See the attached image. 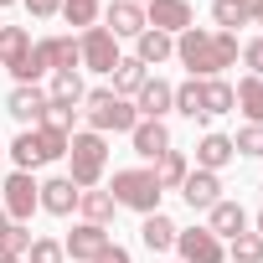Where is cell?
Wrapping results in <instances>:
<instances>
[{
    "mask_svg": "<svg viewBox=\"0 0 263 263\" xmlns=\"http://www.w3.org/2000/svg\"><path fill=\"white\" fill-rule=\"evenodd\" d=\"M0 201H6L11 222H31V212L42 206V186L31 181V171H16V176H6V186H0Z\"/></svg>",
    "mask_w": 263,
    "mask_h": 263,
    "instance_id": "obj_6",
    "label": "cell"
},
{
    "mask_svg": "<svg viewBox=\"0 0 263 263\" xmlns=\"http://www.w3.org/2000/svg\"><path fill=\"white\" fill-rule=\"evenodd\" d=\"M83 114H88V129H93V135H129V129L140 124L135 103H124L114 88H93V93H83Z\"/></svg>",
    "mask_w": 263,
    "mask_h": 263,
    "instance_id": "obj_2",
    "label": "cell"
},
{
    "mask_svg": "<svg viewBox=\"0 0 263 263\" xmlns=\"http://www.w3.org/2000/svg\"><path fill=\"white\" fill-rule=\"evenodd\" d=\"M232 145H237L242 155H263V124H248V129H242V135L232 140Z\"/></svg>",
    "mask_w": 263,
    "mask_h": 263,
    "instance_id": "obj_35",
    "label": "cell"
},
{
    "mask_svg": "<svg viewBox=\"0 0 263 263\" xmlns=\"http://www.w3.org/2000/svg\"><path fill=\"white\" fill-rule=\"evenodd\" d=\"M258 237H263V217H258Z\"/></svg>",
    "mask_w": 263,
    "mask_h": 263,
    "instance_id": "obj_42",
    "label": "cell"
},
{
    "mask_svg": "<svg viewBox=\"0 0 263 263\" xmlns=\"http://www.w3.org/2000/svg\"><path fill=\"white\" fill-rule=\"evenodd\" d=\"M135 6H150V0H135Z\"/></svg>",
    "mask_w": 263,
    "mask_h": 263,
    "instance_id": "obj_44",
    "label": "cell"
},
{
    "mask_svg": "<svg viewBox=\"0 0 263 263\" xmlns=\"http://www.w3.org/2000/svg\"><path fill=\"white\" fill-rule=\"evenodd\" d=\"M176 248H181V263H227V248H222V237H212L206 227L176 232Z\"/></svg>",
    "mask_w": 263,
    "mask_h": 263,
    "instance_id": "obj_10",
    "label": "cell"
},
{
    "mask_svg": "<svg viewBox=\"0 0 263 263\" xmlns=\"http://www.w3.org/2000/svg\"><path fill=\"white\" fill-rule=\"evenodd\" d=\"M47 103H67V108H78V103H83V78H78V67H62V72H52Z\"/></svg>",
    "mask_w": 263,
    "mask_h": 263,
    "instance_id": "obj_22",
    "label": "cell"
},
{
    "mask_svg": "<svg viewBox=\"0 0 263 263\" xmlns=\"http://www.w3.org/2000/svg\"><path fill=\"white\" fill-rule=\"evenodd\" d=\"M212 21H217V31H232V36H237V26H248V16H242L237 0H217V6H212Z\"/></svg>",
    "mask_w": 263,
    "mask_h": 263,
    "instance_id": "obj_30",
    "label": "cell"
},
{
    "mask_svg": "<svg viewBox=\"0 0 263 263\" xmlns=\"http://www.w3.org/2000/svg\"><path fill=\"white\" fill-rule=\"evenodd\" d=\"M67 140H72V135H57V129H47V124L21 129V135H16V145H11V160H16V171L52 165V160H62V155H67Z\"/></svg>",
    "mask_w": 263,
    "mask_h": 263,
    "instance_id": "obj_4",
    "label": "cell"
},
{
    "mask_svg": "<svg viewBox=\"0 0 263 263\" xmlns=\"http://www.w3.org/2000/svg\"><path fill=\"white\" fill-rule=\"evenodd\" d=\"M78 62H83L88 72H114V67H119V42H114L103 26H88L83 42H78Z\"/></svg>",
    "mask_w": 263,
    "mask_h": 263,
    "instance_id": "obj_7",
    "label": "cell"
},
{
    "mask_svg": "<svg viewBox=\"0 0 263 263\" xmlns=\"http://www.w3.org/2000/svg\"><path fill=\"white\" fill-rule=\"evenodd\" d=\"M155 181H160V191H181V181L191 176V165H186V155L181 150H165L160 160H155V171H150Z\"/></svg>",
    "mask_w": 263,
    "mask_h": 263,
    "instance_id": "obj_23",
    "label": "cell"
},
{
    "mask_svg": "<svg viewBox=\"0 0 263 263\" xmlns=\"http://www.w3.org/2000/svg\"><path fill=\"white\" fill-rule=\"evenodd\" d=\"M98 6H103V0H62V16H67V26H93Z\"/></svg>",
    "mask_w": 263,
    "mask_h": 263,
    "instance_id": "obj_31",
    "label": "cell"
},
{
    "mask_svg": "<svg viewBox=\"0 0 263 263\" xmlns=\"http://www.w3.org/2000/svg\"><path fill=\"white\" fill-rule=\"evenodd\" d=\"M26 248H31V227H26V222H11L6 232H0V253H11V258H21Z\"/></svg>",
    "mask_w": 263,
    "mask_h": 263,
    "instance_id": "obj_32",
    "label": "cell"
},
{
    "mask_svg": "<svg viewBox=\"0 0 263 263\" xmlns=\"http://www.w3.org/2000/svg\"><path fill=\"white\" fill-rule=\"evenodd\" d=\"M145 26L165 31V36H181L196 26V11H191V0H150L145 6Z\"/></svg>",
    "mask_w": 263,
    "mask_h": 263,
    "instance_id": "obj_8",
    "label": "cell"
},
{
    "mask_svg": "<svg viewBox=\"0 0 263 263\" xmlns=\"http://www.w3.org/2000/svg\"><path fill=\"white\" fill-rule=\"evenodd\" d=\"M6 114L21 119V124H42V114H47V93H42L36 83H16L11 98H6Z\"/></svg>",
    "mask_w": 263,
    "mask_h": 263,
    "instance_id": "obj_12",
    "label": "cell"
},
{
    "mask_svg": "<svg viewBox=\"0 0 263 263\" xmlns=\"http://www.w3.org/2000/svg\"><path fill=\"white\" fill-rule=\"evenodd\" d=\"M206 232H212V237H237V232H248V212H242L237 201H217Z\"/></svg>",
    "mask_w": 263,
    "mask_h": 263,
    "instance_id": "obj_21",
    "label": "cell"
},
{
    "mask_svg": "<svg viewBox=\"0 0 263 263\" xmlns=\"http://www.w3.org/2000/svg\"><path fill=\"white\" fill-rule=\"evenodd\" d=\"M78 196H83V191H78V186H72L67 176H52V181L42 186V206H47L52 217H67V212L78 206Z\"/></svg>",
    "mask_w": 263,
    "mask_h": 263,
    "instance_id": "obj_19",
    "label": "cell"
},
{
    "mask_svg": "<svg viewBox=\"0 0 263 263\" xmlns=\"http://www.w3.org/2000/svg\"><path fill=\"white\" fill-rule=\"evenodd\" d=\"M103 21H108L103 31H108L114 42H119V36H140V31H145V6H135V0H114V6L103 11Z\"/></svg>",
    "mask_w": 263,
    "mask_h": 263,
    "instance_id": "obj_13",
    "label": "cell"
},
{
    "mask_svg": "<svg viewBox=\"0 0 263 263\" xmlns=\"http://www.w3.org/2000/svg\"><path fill=\"white\" fill-rule=\"evenodd\" d=\"M227 258L232 263H263V237L258 232H237L232 248H227Z\"/></svg>",
    "mask_w": 263,
    "mask_h": 263,
    "instance_id": "obj_29",
    "label": "cell"
},
{
    "mask_svg": "<svg viewBox=\"0 0 263 263\" xmlns=\"http://www.w3.org/2000/svg\"><path fill=\"white\" fill-rule=\"evenodd\" d=\"M78 212H83V222L108 227V222H114V212H119V201H114L108 191H83V196H78Z\"/></svg>",
    "mask_w": 263,
    "mask_h": 263,
    "instance_id": "obj_24",
    "label": "cell"
},
{
    "mask_svg": "<svg viewBox=\"0 0 263 263\" xmlns=\"http://www.w3.org/2000/svg\"><path fill=\"white\" fill-rule=\"evenodd\" d=\"M135 98H140V103H135V114H140V119H160L165 108H176V88H171V83H160V78H145V88H140Z\"/></svg>",
    "mask_w": 263,
    "mask_h": 263,
    "instance_id": "obj_15",
    "label": "cell"
},
{
    "mask_svg": "<svg viewBox=\"0 0 263 263\" xmlns=\"http://www.w3.org/2000/svg\"><path fill=\"white\" fill-rule=\"evenodd\" d=\"M145 78H150V72H145V62H140V57H129V62L119 57V67H114V93H119V98H124V93H140V88H145Z\"/></svg>",
    "mask_w": 263,
    "mask_h": 263,
    "instance_id": "obj_27",
    "label": "cell"
},
{
    "mask_svg": "<svg viewBox=\"0 0 263 263\" xmlns=\"http://www.w3.org/2000/svg\"><path fill=\"white\" fill-rule=\"evenodd\" d=\"M135 47H140L135 57H140L145 67H160L165 57H176V36H165V31H155V26H145V31L135 36Z\"/></svg>",
    "mask_w": 263,
    "mask_h": 263,
    "instance_id": "obj_18",
    "label": "cell"
},
{
    "mask_svg": "<svg viewBox=\"0 0 263 263\" xmlns=\"http://www.w3.org/2000/svg\"><path fill=\"white\" fill-rule=\"evenodd\" d=\"M93 263H129V248H119V242H114V248H103Z\"/></svg>",
    "mask_w": 263,
    "mask_h": 263,
    "instance_id": "obj_38",
    "label": "cell"
},
{
    "mask_svg": "<svg viewBox=\"0 0 263 263\" xmlns=\"http://www.w3.org/2000/svg\"><path fill=\"white\" fill-rule=\"evenodd\" d=\"M176 57L191 67V78H217L222 67L237 62V36L232 31H201V26H191V31L176 36Z\"/></svg>",
    "mask_w": 263,
    "mask_h": 263,
    "instance_id": "obj_1",
    "label": "cell"
},
{
    "mask_svg": "<svg viewBox=\"0 0 263 263\" xmlns=\"http://www.w3.org/2000/svg\"><path fill=\"white\" fill-rule=\"evenodd\" d=\"M42 124H47V129H57V135H72V124H78V108H67V103H47Z\"/></svg>",
    "mask_w": 263,
    "mask_h": 263,
    "instance_id": "obj_33",
    "label": "cell"
},
{
    "mask_svg": "<svg viewBox=\"0 0 263 263\" xmlns=\"http://www.w3.org/2000/svg\"><path fill=\"white\" fill-rule=\"evenodd\" d=\"M0 263H21V258H11V253H0Z\"/></svg>",
    "mask_w": 263,
    "mask_h": 263,
    "instance_id": "obj_41",
    "label": "cell"
},
{
    "mask_svg": "<svg viewBox=\"0 0 263 263\" xmlns=\"http://www.w3.org/2000/svg\"><path fill=\"white\" fill-rule=\"evenodd\" d=\"M26 57H31V31L26 26H0V67L21 72Z\"/></svg>",
    "mask_w": 263,
    "mask_h": 263,
    "instance_id": "obj_16",
    "label": "cell"
},
{
    "mask_svg": "<svg viewBox=\"0 0 263 263\" xmlns=\"http://www.w3.org/2000/svg\"><path fill=\"white\" fill-rule=\"evenodd\" d=\"M129 140H135V150L145 160H160L171 150V129H165V119H140L135 129H129Z\"/></svg>",
    "mask_w": 263,
    "mask_h": 263,
    "instance_id": "obj_14",
    "label": "cell"
},
{
    "mask_svg": "<svg viewBox=\"0 0 263 263\" xmlns=\"http://www.w3.org/2000/svg\"><path fill=\"white\" fill-rule=\"evenodd\" d=\"M26 11H31L36 21H47V16H57V11H62V0H26Z\"/></svg>",
    "mask_w": 263,
    "mask_h": 263,
    "instance_id": "obj_37",
    "label": "cell"
},
{
    "mask_svg": "<svg viewBox=\"0 0 263 263\" xmlns=\"http://www.w3.org/2000/svg\"><path fill=\"white\" fill-rule=\"evenodd\" d=\"M232 98H237V108H242L253 124H263V78H253V72H248V78L232 88Z\"/></svg>",
    "mask_w": 263,
    "mask_h": 263,
    "instance_id": "obj_26",
    "label": "cell"
},
{
    "mask_svg": "<svg viewBox=\"0 0 263 263\" xmlns=\"http://www.w3.org/2000/svg\"><path fill=\"white\" fill-rule=\"evenodd\" d=\"M0 186H6V176H0Z\"/></svg>",
    "mask_w": 263,
    "mask_h": 263,
    "instance_id": "obj_45",
    "label": "cell"
},
{
    "mask_svg": "<svg viewBox=\"0 0 263 263\" xmlns=\"http://www.w3.org/2000/svg\"><path fill=\"white\" fill-rule=\"evenodd\" d=\"M181 201H186L191 212H212V206L222 201V181H217L212 171H191V176L181 181Z\"/></svg>",
    "mask_w": 263,
    "mask_h": 263,
    "instance_id": "obj_11",
    "label": "cell"
},
{
    "mask_svg": "<svg viewBox=\"0 0 263 263\" xmlns=\"http://www.w3.org/2000/svg\"><path fill=\"white\" fill-rule=\"evenodd\" d=\"M176 232H181V227H176L165 212H150V217L140 222V242H145L150 253H171V248H176Z\"/></svg>",
    "mask_w": 263,
    "mask_h": 263,
    "instance_id": "obj_17",
    "label": "cell"
},
{
    "mask_svg": "<svg viewBox=\"0 0 263 263\" xmlns=\"http://www.w3.org/2000/svg\"><path fill=\"white\" fill-rule=\"evenodd\" d=\"M237 98H232V83H222V78H201V114L212 119V114H227Z\"/></svg>",
    "mask_w": 263,
    "mask_h": 263,
    "instance_id": "obj_25",
    "label": "cell"
},
{
    "mask_svg": "<svg viewBox=\"0 0 263 263\" xmlns=\"http://www.w3.org/2000/svg\"><path fill=\"white\" fill-rule=\"evenodd\" d=\"M242 62H248V67H253V78H263V36H258V42H248V47H242Z\"/></svg>",
    "mask_w": 263,
    "mask_h": 263,
    "instance_id": "obj_36",
    "label": "cell"
},
{
    "mask_svg": "<svg viewBox=\"0 0 263 263\" xmlns=\"http://www.w3.org/2000/svg\"><path fill=\"white\" fill-rule=\"evenodd\" d=\"M67 253H62V242L57 237H36L31 248H26V263H62Z\"/></svg>",
    "mask_w": 263,
    "mask_h": 263,
    "instance_id": "obj_34",
    "label": "cell"
},
{
    "mask_svg": "<svg viewBox=\"0 0 263 263\" xmlns=\"http://www.w3.org/2000/svg\"><path fill=\"white\" fill-rule=\"evenodd\" d=\"M108 196L119 201V206H129V212H140V217H150V212H160V181L150 176V171H114V186H108Z\"/></svg>",
    "mask_w": 263,
    "mask_h": 263,
    "instance_id": "obj_5",
    "label": "cell"
},
{
    "mask_svg": "<svg viewBox=\"0 0 263 263\" xmlns=\"http://www.w3.org/2000/svg\"><path fill=\"white\" fill-rule=\"evenodd\" d=\"M176 108H181L191 124H206V114H201V78H186V83L176 88Z\"/></svg>",
    "mask_w": 263,
    "mask_h": 263,
    "instance_id": "obj_28",
    "label": "cell"
},
{
    "mask_svg": "<svg viewBox=\"0 0 263 263\" xmlns=\"http://www.w3.org/2000/svg\"><path fill=\"white\" fill-rule=\"evenodd\" d=\"M103 248H114V237H108V227H98V222H78V227L67 232V242H62V253H67L72 263H93Z\"/></svg>",
    "mask_w": 263,
    "mask_h": 263,
    "instance_id": "obj_9",
    "label": "cell"
},
{
    "mask_svg": "<svg viewBox=\"0 0 263 263\" xmlns=\"http://www.w3.org/2000/svg\"><path fill=\"white\" fill-rule=\"evenodd\" d=\"M0 6H16V0H0Z\"/></svg>",
    "mask_w": 263,
    "mask_h": 263,
    "instance_id": "obj_43",
    "label": "cell"
},
{
    "mask_svg": "<svg viewBox=\"0 0 263 263\" xmlns=\"http://www.w3.org/2000/svg\"><path fill=\"white\" fill-rule=\"evenodd\" d=\"M6 227H11V217H6V206H0V232H6Z\"/></svg>",
    "mask_w": 263,
    "mask_h": 263,
    "instance_id": "obj_40",
    "label": "cell"
},
{
    "mask_svg": "<svg viewBox=\"0 0 263 263\" xmlns=\"http://www.w3.org/2000/svg\"><path fill=\"white\" fill-rule=\"evenodd\" d=\"M232 155H237V145H232L227 135H206V140L196 145V165H201V171H212V176H217Z\"/></svg>",
    "mask_w": 263,
    "mask_h": 263,
    "instance_id": "obj_20",
    "label": "cell"
},
{
    "mask_svg": "<svg viewBox=\"0 0 263 263\" xmlns=\"http://www.w3.org/2000/svg\"><path fill=\"white\" fill-rule=\"evenodd\" d=\"M67 181L78 186V191H93L98 181H103V165H108V145H103V135H93V129H83V135H72L67 140Z\"/></svg>",
    "mask_w": 263,
    "mask_h": 263,
    "instance_id": "obj_3",
    "label": "cell"
},
{
    "mask_svg": "<svg viewBox=\"0 0 263 263\" xmlns=\"http://www.w3.org/2000/svg\"><path fill=\"white\" fill-rule=\"evenodd\" d=\"M237 6H242V16H248L253 26H263V0H237Z\"/></svg>",
    "mask_w": 263,
    "mask_h": 263,
    "instance_id": "obj_39",
    "label": "cell"
}]
</instances>
